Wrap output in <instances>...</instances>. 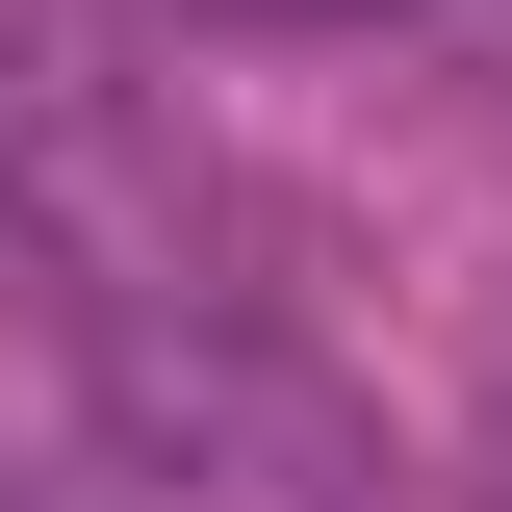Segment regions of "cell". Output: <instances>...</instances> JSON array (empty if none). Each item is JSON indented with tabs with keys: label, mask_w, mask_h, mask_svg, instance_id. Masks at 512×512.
<instances>
[{
	"label": "cell",
	"mask_w": 512,
	"mask_h": 512,
	"mask_svg": "<svg viewBox=\"0 0 512 512\" xmlns=\"http://www.w3.org/2000/svg\"><path fill=\"white\" fill-rule=\"evenodd\" d=\"M282 26H359V0H282Z\"/></svg>",
	"instance_id": "obj_1"
}]
</instances>
